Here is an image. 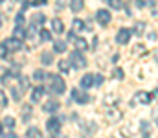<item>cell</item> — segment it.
Returning <instances> with one entry per match:
<instances>
[{
    "instance_id": "bcb514c9",
    "label": "cell",
    "mask_w": 158,
    "mask_h": 138,
    "mask_svg": "<svg viewBox=\"0 0 158 138\" xmlns=\"http://www.w3.org/2000/svg\"><path fill=\"white\" fill-rule=\"evenodd\" d=\"M52 138H66V136H61V135H53Z\"/></svg>"
},
{
    "instance_id": "603a6c76",
    "label": "cell",
    "mask_w": 158,
    "mask_h": 138,
    "mask_svg": "<svg viewBox=\"0 0 158 138\" xmlns=\"http://www.w3.org/2000/svg\"><path fill=\"white\" fill-rule=\"evenodd\" d=\"M11 94H13V99H15V101H20V98H22V89L11 87Z\"/></svg>"
},
{
    "instance_id": "3957f363",
    "label": "cell",
    "mask_w": 158,
    "mask_h": 138,
    "mask_svg": "<svg viewBox=\"0 0 158 138\" xmlns=\"http://www.w3.org/2000/svg\"><path fill=\"white\" fill-rule=\"evenodd\" d=\"M2 44H4V48H6L7 52H20V50H24L22 41H20V39H15V37H9V39H6Z\"/></svg>"
},
{
    "instance_id": "8992f818",
    "label": "cell",
    "mask_w": 158,
    "mask_h": 138,
    "mask_svg": "<svg viewBox=\"0 0 158 138\" xmlns=\"http://www.w3.org/2000/svg\"><path fill=\"white\" fill-rule=\"evenodd\" d=\"M72 99H74V101H77V103H81V105H85V103H88V101H90V96H88L86 92L74 89V90H72Z\"/></svg>"
},
{
    "instance_id": "ba28073f",
    "label": "cell",
    "mask_w": 158,
    "mask_h": 138,
    "mask_svg": "<svg viewBox=\"0 0 158 138\" xmlns=\"http://www.w3.org/2000/svg\"><path fill=\"white\" fill-rule=\"evenodd\" d=\"M46 129H48L50 133L57 135L59 129H61V120H59V118H50V120L46 122Z\"/></svg>"
},
{
    "instance_id": "1f68e13d",
    "label": "cell",
    "mask_w": 158,
    "mask_h": 138,
    "mask_svg": "<svg viewBox=\"0 0 158 138\" xmlns=\"http://www.w3.org/2000/svg\"><path fill=\"white\" fill-rule=\"evenodd\" d=\"M134 53H138V55H143V53H145V46H143V44L134 46Z\"/></svg>"
},
{
    "instance_id": "ee69618b",
    "label": "cell",
    "mask_w": 158,
    "mask_h": 138,
    "mask_svg": "<svg viewBox=\"0 0 158 138\" xmlns=\"http://www.w3.org/2000/svg\"><path fill=\"white\" fill-rule=\"evenodd\" d=\"M136 7H143V0H136Z\"/></svg>"
},
{
    "instance_id": "5b68a950",
    "label": "cell",
    "mask_w": 158,
    "mask_h": 138,
    "mask_svg": "<svg viewBox=\"0 0 158 138\" xmlns=\"http://www.w3.org/2000/svg\"><path fill=\"white\" fill-rule=\"evenodd\" d=\"M105 118H107L110 123H118L119 120H121V111H119V109H114V107H107Z\"/></svg>"
},
{
    "instance_id": "d4e9b609",
    "label": "cell",
    "mask_w": 158,
    "mask_h": 138,
    "mask_svg": "<svg viewBox=\"0 0 158 138\" xmlns=\"http://www.w3.org/2000/svg\"><path fill=\"white\" fill-rule=\"evenodd\" d=\"M4 125H6L7 129H13V127H15V118H13V116H6V118H4Z\"/></svg>"
},
{
    "instance_id": "83f0119b",
    "label": "cell",
    "mask_w": 158,
    "mask_h": 138,
    "mask_svg": "<svg viewBox=\"0 0 158 138\" xmlns=\"http://www.w3.org/2000/svg\"><path fill=\"white\" fill-rule=\"evenodd\" d=\"M19 74H20V66H19V65H13L7 76H15V77H19Z\"/></svg>"
},
{
    "instance_id": "f546056e",
    "label": "cell",
    "mask_w": 158,
    "mask_h": 138,
    "mask_svg": "<svg viewBox=\"0 0 158 138\" xmlns=\"http://www.w3.org/2000/svg\"><path fill=\"white\" fill-rule=\"evenodd\" d=\"M40 41H52V33L48 30H42L40 31Z\"/></svg>"
},
{
    "instance_id": "9a60e30c",
    "label": "cell",
    "mask_w": 158,
    "mask_h": 138,
    "mask_svg": "<svg viewBox=\"0 0 158 138\" xmlns=\"http://www.w3.org/2000/svg\"><path fill=\"white\" fill-rule=\"evenodd\" d=\"M83 7H85V0H70V9L74 13H79Z\"/></svg>"
},
{
    "instance_id": "60d3db41",
    "label": "cell",
    "mask_w": 158,
    "mask_h": 138,
    "mask_svg": "<svg viewBox=\"0 0 158 138\" xmlns=\"http://www.w3.org/2000/svg\"><path fill=\"white\" fill-rule=\"evenodd\" d=\"M48 4V0H33V6H44Z\"/></svg>"
},
{
    "instance_id": "4fadbf2b",
    "label": "cell",
    "mask_w": 158,
    "mask_h": 138,
    "mask_svg": "<svg viewBox=\"0 0 158 138\" xmlns=\"http://www.w3.org/2000/svg\"><path fill=\"white\" fill-rule=\"evenodd\" d=\"M94 85V76L92 74H85L83 77H81V87L83 89H90Z\"/></svg>"
},
{
    "instance_id": "7402d4cb",
    "label": "cell",
    "mask_w": 158,
    "mask_h": 138,
    "mask_svg": "<svg viewBox=\"0 0 158 138\" xmlns=\"http://www.w3.org/2000/svg\"><path fill=\"white\" fill-rule=\"evenodd\" d=\"M57 65H59V70H61L63 74H68V72H70V66H68L70 63H68V61H63V59H61Z\"/></svg>"
},
{
    "instance_id": "7dc6e473",
    "label": "cell",
    "mask_w": 158,
    "mask_h": 138,
    "mask_svg": "<svg viewBox=\"0 0 158 138\" xmlns=\"http://www.w3.org/2000/svg\"><path fill=\"white\" fill-rule=\"evenodd\" d=\"M0 136H2V123H0Z\"/></svg>"
},
{
    "instance_id": "ac0fdd59",
    "label": "cell",
    "mask_w": 158,
    "mask_h": 138,
    "mask_svg": "<svg viewBox=\"0 0 158 138\" xmlns=\"http://www.w3.org/2000/svg\"><path fill=\"white\" fill-rule=\"evenodd\" d=\"M26 136L28 138H42V135H40V131L37 127H30L28 133H26Z\"/></svg>"
},
{
    "instance_id": "4dcf8cb0",
    "label": "cell",
    "mask_w": 158,
    "mask_h": 138,
    "mask_svg": "<svg viewBox=\"0 0 158 138\" xmlns=\"http://www.w3.org/2000/svg\"><path fill=\"white\" fill-rule=\"evenodd\" d=\"M37 35V30H35V26H30V30L26 31V37H30V39H33Z\"/></svg>"
},
{
    "instance_id": "7c38bea8",
    "label": "cell",
    "mask_w": 158,
    "mask_h": 138,
    "mask_svg": "<svg viewBox=\"0 0 158 138\" xmlns=\"http://www.w3.org/2000/svg\"><path fill=\"white\" fill-rule=\"evenodd\" d=\"M72 41H74V44H76V48H77V52H85V50H88V43H86L83 37H74Z\"/></svg>"
},
{
    "instance_id": "484cf974",
    "label": "cell",
    "mask_w": 158,
    "mask_h": 138,
    "mask_svg": "<svg viewBox=\"0 0 158 138\" xmlns=\"http://www.w3.org/2000/svg\"><path fill=\"white\" fill-rule=\"evenodd\" d=\"M44 77H46V74H44L42 70H35V72H33V79H35V81H44Z\"/></svg>"
},
{
    "instance_id": "2e32d148",
    "label": "cell",
    "mask_w": 158,
    "mask_h": 138,
    "mask_svg": "<svg viewBox=\"0 0 158 138\" xmlns=\"http://www.w3.org/2000/svg\"><path fill=\"white\" fill-rule=\"evenodd\" d=\"M44 20H46V17H44L42 13H35V15L31 17V26H42Z\"/></svg>"
},
{
    "instance_id": "5bb4252c",
    "label": "cell",
    "mask_w": 158,
    "mask_h": 138,
    "mask_svg": "<svg viewBox=\"0 0 158 138\" xmlns=\"http://www.w3.org/2000/svg\"><path fill=\"white\" fill-rule=\"evenodd\" d=\"M52 28H53L55 33H63V31H64V24H63L61 19H53V20H52Z\"/></svg>"
},
{
    "instance_id": "d590c367",
    "label": "cell",
    "mask_w": 158,
    "mask_h": 138,
    "mask_svg": "<svg viewBox=\"0 0 158 138\" xmlns=\"http://www.w3.org/2000/svg\"><path fill=\"white\" fill-rule=\"evenodd\" d=\"M7 53H9V52H7V50L4 48V44H0V59H4V57H7Z\"/></svg>"
},
{
    "instance_id": "30bf717a",
    "label": "cell",
    "mask_w": 158,
    "mask_h": 138,
    "mask_svg": "<svg viewBox=\"0 0 158 138\" xmlns=\"http://www.w3.org/2000/svg\"><path fill=\"white\" fill-rule=\"evenodd\" d=\"M42 96H44V89L42 87H35L31 90V94H30V99H31V103H39L42 99Z\"/></svg>"
},
{
    "instance_id": "f6af8a7d",
    "label": "cell",
    "mask_w": 158,
    "mask_h": 138,
    "mask_svg": "<svg viewBox=\"0 0 158 138\" xmlns=\"http://www.w3.org/2000/svg\"><path fill=\"white\" fill-rule=\"evenodd\" d=\"M6 138H17V135H13V133H9V135H7Z\"/></svg>"
},
{
    "instance_id": "f1b7e54d",
    "label": "cell",
    "mask_w": 158,
    "mask_h": 138,
    "mask_svg": "<svg viewBox=\"0 0 158 138\" xmlns=\"http://www.w3.org/2000/svg\"><path fill=\"white\" fill-rule=\"evenodd\" d=\"M7 105V96L4 94V90H0V109H6Z\"/></svg>"
},
{
    "instance_id": "b9f144b4",
    "label": "cell",
    "mask_w": 158,
    "mask_h": 138,
    "mask_svg": "<svg viewBox=\"0 0 158 138\" xmlns=\"http://www.w3.org/2000/svg\"><path fill=\"white\" fill-rule=\"evenodd\" d=\"M142 127H143V129H147V122H142ZM143 136L149 138V133H147V131H143Z\"/></svg>"
},
{
    "instance_id": "7bdbcfd3",
    "label": "cell",
    "mask_w": 158,
    "mask_h": 138,
    "mask_svg": "<svg viewBox=\"0 0 158 138\" xmlns=\"http://www.w3.org/2000/svg\"><path fill=\"white\" fill-rule=\"evenodd\" d=\"M30 7V2H22V11H26Z\"/></svg>"
},
{
    "instance_id": "6da1fadb",
    "label": "cell",
    "mask_w": 158,
    "mask_h": 138,
    "mask_svg": "<svg viewBox=\"0 0 158 138\" xmlns=\"http://www.w3.org/2000/svg\"><path fill=\"white\" fill-rule=\"evenodd\" d=\"M44 81H48V89L53 92V94H63V92L66 90L64 79L59 77V76H55V74H48V76L44 77Z\"/></svg>"
},
{
    "instance_id": "52a82bcc",
    "label": "cell",
    "mask_w": 158,
    "mask_h": 138,
    "mask_svg": "<svg viewBox=\"0 0 158 138\" xmlns=\"http://www.w3.org/2000/svg\"><path fill=\"white\" fill-rule=\"evenodd\" d=\"M96 20H98L101 26H107V24L112 20V17H110V13H109L107 9H99V11L96 13Z\"/></svg>"
},
{
    "instance_id": "f907efd6",
    "label": "cell",
    "mask_w": 158,
    "mask_h": 138,
    "mask_svg": "<svg viewBox=\"0 0 158 138\" xmlns=\"http://www.w3.org/2000/svg\"><path fill=\"white\" fill-rule=\"evenodd\" d=\"M110 138H114V136H110Z\"/></svg>"
},
{
    "instance_id": "4316f807",
    "label": "cell",
    "mask_w": 158,
    "mask_h": 138,
    "mask_svg": "<svg viewBox=\"0 0 158 138\" xmlns=\"http://www.w3.org/2000/svg\"><path fill=\"white\" fill-rule=\"evenodd\" d=\"M83 28H85L83 20H79V19H76V20H74V31H72V33H76V31H81Z\"/></svg>"
},
{
    "instance_id": "e0dca14e",
    "label": "cell",
    "mask_w": 158,
    "mask_h": 138,
    "mask_svg": "<svg viewBox=\"0 0 158 138\" xmlns=\"http://www.w3.org/2000/svg\"><path fill=\"white\" fill-rule=\"evenodd\" d=\"M53 52L64 53V52H66V43H64V41H55V43H53Z\"/></svg>"
},
{
    "instance_id": "d6986e66",
    "label": "cell",
    "mask_w": 158,
    "mask_h": 138,
    "mask_svg": "<svg viewBox=\"0 0 158 138\" xmlns=\"http://www.w3.org/2000/svg\"><path fill=\"white\" fill-rule=\"evenodd\" d=\"M143 30H145V22L138 20V22L134 24V30H132V31H134L136 35H142V33H143Z\"/></svg>"
},
{
    "instance_id": "9c48e42d",
    "label": "cell",
    "mask_w": 158,
    "mask_h": 138,
    "mask_svg": "<svg viewBox=\"0 0 158 138\" xmlns=\"http://www.w3.org/2000/svg\"><path fill=\"white\" fill-rule=\"evenodd\" d=\"M129 41H131V31L125 30V28H121L118 31V35H116V43L118 44H127Z\"/></svg>"
},
{
    "instance_id": "44dd1931",
    "label": "cell",
    "mask_w": 158,
    "mask_h": 138,
    "mask_svg": "<svg viewBox=\"0 0 158 138\" xmlns=\"http://www.w3.org/2000/svg\"><path fill=\"white\" fill-rule=\"evenodd\" d=\"M112 9H121L123 7V0H105Z\"/></svg>"
},
{
    "instance_id": "7a4b0ae2",
    "label": "cell",
    "mask_w": 158,
    "mask_h": 138,
    "mask_svg": "<svg viewBox=\"0 0 158 138\" xmlns=\"http://www.w3.org/2000/svg\"><path fill=\"white\" fill-rule=\"evenodd\" d=\"M156 98V90L153 92V94H149V92H136L134 94V98H132V103H143V105H147V103H151V99H155Z\"/></svg>"
},
{
    "instance_id": "681fc988",
    "label": "cell",
    "mask_w": 158,
    "mask_h": 138,
    "mask_svg": "<svg viewBox=\"0 0 158 138\" xmlns=\"http://www.w3.org/2000/svg\"><path fill=\"white\" fill-rule=\"evenodd\" d=\"M2 2H4V0H0V4H2Z\"/></svg>"
},
{
    "instance_id": "74e56055",
    "label": "cell",
    "mask_w": 158,
    "mask_h": 138,
    "mask_svg": "<svg viewBox=\"0 0 158 138\" xmlns=\"http://www.w3.org/2000/svg\"><path fill=\"white\" fill-rule=\"evenodd\" d=\"M66 2H68V0H57V9H63V7H66Z\"/></svg>"
},
{
    "instance_id": "ab89813d",
    "label": "cell",
    "mask_w": 158,
    "mask_h": 138,
    "mask_svg": "<svg viewBox=\"0 0 158 138\" xmlns=\"http://www.w3.org/2000/svg\"><path fill=\"white\" fill-rule=\"evenodd\" d=\"M116 99H118L116 96H109V98H105V103H114Z\"/></svg>"
},
{
    "instance_id": "d6a6232c",
    "label": "cell",
    "mask_w": 158,
    "mask_h": 138,
    "mask_svg": "<svg viewBox=\"0 0 158 138\" xmlns=\"http://www.w3.org/2000/svg\"><path fill=\"white\" fill-rule=\"evenodd\" d=\"M94 85H103V76L101 74H98V76H94Z\"/></svg>"
},
{
    "instance_id": "8d00e7d4",
    "label": "cell",
    "mask_w": 158,
    "mask_h": 138,
    "mask_svg": "<svg viewBox=\"0 0 158 138\" xmlns=\"http://www.w3.org/2000/svg\"><path fill=\"white\" fill-rule=\"evenodd\" d=\"M114 76H116V79H123V70L121 68H116L114 70Z\"/></svg>"
},
{
    "instance_id": "cb8c5ba5",
    "label": "cell",
    "mask_w": 158,
    "mask_h": 138,
    "mask_svg": "<svg viewBox=\"0 0 158 138\" xmlns=\"http://www.w3.org/2000/svg\"><path fill=\"white\" fill-rule=\"evenodd\" d=\"M13 35H15V39H22V37H26V31L22 30V26H17L15 31H13Z\"/></svg>"
},
{
    "instance_id": "ffe728a7",
    "label": "cell",
    "mask_w": 158,
    "mask_h": 138,
    "mask_svg": "<svg viewBox=\"0 0 158 138\" xmlns=\"http://www.w3.org/2000/svg\"><path fill=\"white\" fill-rule=\"evenodd\" d=\"M40 61H42L44 65H50V63L53 61V53H50V52H42V55H40Z\"/></svg>"
},
{
    "instance_id": "f35d334b",
    "label": "cell",
    "mask_w": 158,
    "mask_h": 138,
    "mask_svg": "<svg viewBox=\"0 0 158 138\" xmlns=\"http://www.w3.org/2000/svg\"><path fill=\"white\" fill-rule=\"evenodd\" d=\"M147 39L155 43V41H156V31H151V33H147Z\"/></svg>"
},
{
    "instance_id": "8fae6325",
    "label": "cell",
    "mask_w": 158,
    "mask_h": 138,
    "mask_svg": "<svg viewBox=\"0 0 158 138\" xmlns=\"http://www.w3.org/2000/svg\"><path fill=\"white\" fill-rule=\"evenodd\" d=\"M42 109H44L46 112H57V111H59V101H57V99H48Z\"/></svg>"
},
{
    "instance_id": "e575fe53",
    "label": "cell",
    "mask_w": 158,
    "mask_h": 138,
    "mask_svg": "<svg viewBox=\"0 0 158 138\" xmlns=\"http://www.w3.org/2000/svg\"><path fill=\"white\" fill-rule=\"evenodd\" d=\"M20 83H22V90L30 87V79H28V77H20Z\"/></svg>"
},
{
    "instance_id": "836d02e7",
    "label": "cell",
    "mask_w": 158,
    "mask_h": 138,
    "mask_svg": "<svg viewBox=\"0 0 158 138\" xmlns=\"http://www.w3.org/2000/svg\"><path fill=\"white\" fill-rule=\"evenodd\" d=\"M15 22H17V26H22V24H24V17H22V13H19V15H17Z\"/></svg>"
},
{
    "instance_id": "c3c4849f",
    "label": "cell",
    "mask_w": 158,
    "mask_h": 138,
    "mask_svg": "<svg viewBox=\"0 0 158 138\" xmlns=\"http://www.w3.org/2000/svg\"><path fill=\"white\" fill-rule=\"evenodd\" d=\"M0 26H2V19H0Z\"/></svg>"
},
{
    "instance_id": "277c9868",
    "label": "cell",
    "mask_w": 158,
    "mask_h": 138,
    "mask_svg": "<svg viewBox=\"0 0 158 138\" xmlns=\"http://www.w3.org/2000/svg\"><path fill=\"white\" fill-rule=\"evenodd\" d=\"M70 65L74 68H85L86 66V59H85V55L81 52H72L70 53Z\"/></svg>"
}]
</instances>
